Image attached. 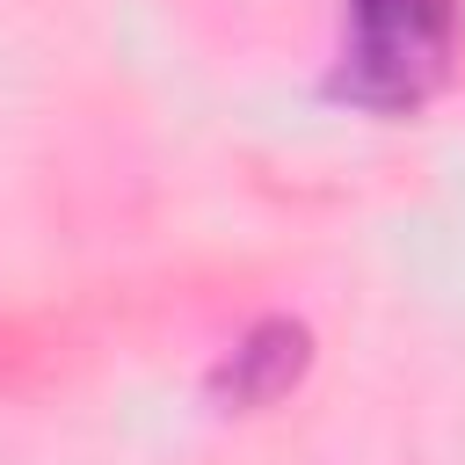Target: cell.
Returning <instances> with one entry per match:
<instances>
[{
	"instance_id": "obj_1",
	"label": "cell",
	"mask_w": 465,
	"mask_h": 465,
	"mask_svg": "<svg viewBox=\"0 0 465 465\" xmlns=\"http://www.w3.org/2000/svg\"><path fill=\"white\" fill-rule=\"evenodd\" d=\"M458 51V0H349L341 87L371 109H414Z\"/></svg>"
}]
</instances>
